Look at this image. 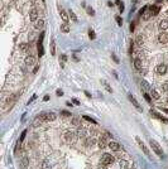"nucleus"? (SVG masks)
<instances>
[{
	"mask_svg": "<svg viewBox=\"0 0 168 169\" xmlns=\"http://www.w3.org/2000/svg\"><path fill=\"white\" fill-rule=\"evenodd\" d=\"M149 144H150V146H152V149L154 150V153H155L157 155H158V156H161V158L163 156V150H162L161 145H159L158 143H157L154 139H150V140H149Z\"/></svg>",
	"mask_w": 168,
	"mask_h": 169,
	"instance_id": "nucleus-1",
	"label": "nucleus"
},
{
	"mask_svg": "<svg viewBox=\"0 0 168 169\" xmlns=\"http://www.w3.org/2000/svg\"><path fill=\"white\" fill-rule=\"evenodd\" d=\"M44 34H46L44 32H42V33H41V35H39V39H38V44H37L38 57H39V58L43 57V54H44V49H43V38H44Z\"/></svg>",
	"mask_w": 168,
	"mask_h": 169,
	"instance_id": "nucleus-2",
	"label": "nucleus"
},
{
	"mask_svg": "<svg viewBox=\"0 0 168 169\" xmlns=\"http://www.w3.org/2000/svg\"><path fill=\"white\" fill-rule=\"evenodd\" d=\"M76 139H77V134L72 133V131H66L65 133V140L67 144H73L76 143Z\"/></svg>",
	"mask_w": 168,
	"mask_h": 169,
	"instance_id": "nucleus-3",
	"label": "nucleus"
},
{
	"mask_svg": "<svg viewBox=\"0 0 168 169\" xmlns=\"http://www.w3.org/2000/svg\"><path fill=\"white\" fill-rule=\"evenodd\" d=\"M39 116L42 117L43 121H54L57 119V115L54 114V112H43V114H39Z\"/></svg>",
	"mask_w": 168,
	"mask_h": 169,
	"instance_id": "nucleus-4",
	"label": "nucleus"
},
{
	"mask_svg": "<svg viewBox=\"0 0 168 169\" xmlns=\"http://www.w3.org/2000/svg\"><path fill=\"white\" fill-rule=\"evenodd\" d=\"M100 163H101V164H105V165L113 164V163H114V156H113V155H110V154H106V153H105V154H102Z\"/></svg>",
	"mask_w": 168,
	"mask_h": 169,
	"instance_id": "nucleus-5",
	"label": "nucleus"
},
{
	"mask_svg": "<svg viewBox=\"0 0 168 169\" xmlns=\"http://www.w3.org/2000/svg\"><path fill=\"white\" fill-rule=\"evenodd\" d=\"M135 141L138 143V145H139V148H140L142 150H143V153L145 154V155H147L148 158H150V153H149V150H148V148H147V146H145V144L142 141V140H140V138H139V136H137L135 138Z\"/></svg>",
	"mask_w": 168,
	"mask_h": 169,
	"instance_id": "nucleus-6",
	"label": "nucleus"
},
{
	"mask_svg": "<svg viewBox=\"0 0 168 169\" xmlns=\"http://www.w3.org/2000/svg\"><path fill=\"white\" fill-rule=\"evenodd\" d=\"M149 114H150V116H153V117H155V119L161 120L162 122H164V124H167V122H168V119H167V117L162 116L161 114H158V112H155L154 110H150V111H149Z\"/></svg>",
	"mask_w": 168,
	"mask_h": 169,
	"instance_id": "nucleus-7",
	"label": "nucleus"
},
{
	"mask_svg": "<svg viewBox=\"0 0 168 169\" xmlns=\"http://www.w3.org/2000/svg\"><path fill=\"white\" fill-rule=\"evenodd\" d=\"M106 138H108V135H101V136H100L99 141H97L100 149H104V148H106V146L109 145V143H108V140H106Z\"/></svg>",
	"mask_w": 168,
	"mask_h": 169,
	"instance_id": "nucleus-8",
	"label": "nucleus"
},
{
	"mask_svg": "<svg viewBox=\"0 0 168 169\" xmlns=\"http://www.w3.org/2000/svg\"><path fill=\"white\" fill-rule=\"evenodd\" d=\"M128 99H129V101H130V102L133 104V106H134V107H135L137 110H139V111H142V110H143V109H142V106L139 105V102L137 101V99L134 97L131 93H129V95H128Z\"/></svg>",
	"mask_w": 168,
	"mask_h": 169,
	"instance_id": "nucleus-9",
	"label": "nucleus"
},
{
	"mask_svg": "<svg viewBox=\"0 0 168 169\" xmlns=\"http://www.w3.org/2000/svg\"><path fill=\"white\" fill-rule=\"evenodd\" d=\"M29 19H30V21H37L38 20V10L36 8L30 9V12H29Z\"/></svg>",
	"mask_w": 168,
	"mask_h": 169,
	"instance_id": "nucleus-10",
	"label": "nucleus"
},
{
	"mask_svg": "<svg viewBox=\"0 0 168 169\" xmlns=\"http://www.w3.org/2000/svg\"><path fill=\"white\" fill-rule=\"evenodd\" d=\"M149 12L152 13V15H158L159 12H161V5L154 4V5H152V7H149Z\"/></svg>",
	"mask_w": 168,
	"mask_h": 169,
	"instance_id": "nucleus-11",
	"label": "nucleus"
},
{
	"mask_svg": "<svg viewBox=\"0 0 168 169\" xmlns=\"http://www.w3.org/2000/svg\"><path fill=\"white\" fill-rule=\"evenodd\" d=\"M59 15H61V18H62V20L65 21V23H67V21H68V19H70V14H68V12H66L65 9L59 8Z\"/></svg>",
	"mask_w": 168,
	"mask_h": 169,
	"instance_id": "nucleus-12",
	"label": "nucleus"
},
{
	"mask_svg": "<svg viewBox=\"0 0 168 169\" xmlns=\"http://www.w3.org/2000/svg\"><path fill=\"white\" fill-rule=\"evenodd\" d=\"M157 73L158 75H166L167 73V64H164V63H162V64H158L157 66Z\"/></svg>",
	"mask_w": 168,
	"mask_h": 169,
	"instance_id": "nucleus-13",
	"label": "nucleus"
},
{
	"mask_svg": "<svg viewBox=\"0 0 168 169\" xmlns=\"http://www.w3.org/2000/svg\"><path fill=\"white\" fill-rule=\"evenodd\" d=\"M108 146H109V148L113 150V151H119V150L121 149V145H120L119 143H116V141H110Z\"/></svg>",
	"mask_w": 168,
	"mask_h": 169,
	"instance_id": "nucleus-14",
	"label": "nucleus"
},
{
	"mask_svg": "<svg viewBox=\"0 0 168 169\" xmlns=\"http://www.w3.org/2000/svg\"><path fill=\"white\" fill-rule=\"evenodd\" d=\"M25 64L27 66H33V64H36V57L34 56H32V54H29V56H27L25 57Z\"/></svg>",
	"mask_w": 168,
	"mask_h": 169,
	"instance_id": "nucleus-15",
	"label": "nucleus"
},
{
	"mask_svg": "<svg viewBox=\"0 0 168 169\" xmlns=\"http://www.w3.org/2000/svg\"><path fill=\"white\" fill-rule=\"evenodd\" d=\"M158 41L162 43V44H168V34L162 32L161 34L158 35Z\"/></svg>",
	"mask_w": 168,
	"mask_h": 169,
	"instance_id": "nucleus-16",
	"label": "nucleus"
},
{
	"mask_svg": "<svg viewBox=\"0 0 168 169\" xmlns=\"http://www.w3.org/2000/svg\"><path fill=\"white\" fill-rule=\"evenodd\" d=\"M44 25H46V21H44L43 19H38L36 21V24H34V28H36V29H38V30H41V29H43V28H44Z\"/></svg>",
	"mask_w": 168,
	"mask_h": 169,
	"instance_id": "nucleus-17",
	"label": "nucleus"
},
{
	"mask_svg": "<svg viewBox=\"0 0 168 169\" xmlns=\"http://www.w3.org/2000/svg\"><path fill=\"white\" fill-rule=\"evenodd\" d=\"M159 29H161L162 32L168 29V19H162V20L159 21Z\"/></svg>",
	"mask_w": 168,
	"mask_h": 169,
	"instance_id": "nucleus-18",
	"label": "nucleus"
},
{
	"mask_svg": "<svg viewBox=\"0 0 168 169\" xmlns=\"http://www.w3.org/2000/svg\"><path fill=\"white\" fill-rule=\"evenodd\" d=\"M76 134H77V136H78V138H85V136H86V129H85V127L78 126Z\"/></svg>",
	"mask_w": 168,
	"mask_h": 169,
	"instance_id": "nucleus-19",
	"label": "nucleus"
},
{
	"mask_svg": "<svg viewBox=\"0 0 168 169\" xmlns=\"http://www.w3.org/2000/svg\"><path fill=\"white\" fill-rule=\"evenodd\" d=\"M25 135H27V130H23V133H22V135H20V138L18 139V143H16L15 151L19 149V146H20V144H22V143H23V140H24V138H25Z\"/></svg>",
	"mask_w": 168,
	"mask_h": 169,
	"instance_id": "nucleus-20",
	"label": "nucleus"
},
{
	"mask_svg": "<svg viewBox=\"0 0 168 169\" xmlns=\"http://www.w3.org/2000/svg\"><path fill=\"white\" fill-rule=\"evenodd\" d=\"M42 122H44V121L42 120V117H41V116H39V115H38V116L36 117V119H34V120H33V121H32V125H33V126H34V127H37V126H39V125H41V124H42Z\"/></svg>",
	"mask_w": 168,
	"mask_h": 169,
	"instance_id": "nucleus-21",
	"label": "nucleus"
},
{
	"mask_svg": "<svg viewBox=\"0 0 168 169\" xmlns=\"http://www.w3.org/2000/svg\"><path fill=\"white\" fill-rule=\"evenodd\" d=\"M71 30V28H70V24H67V23H63V24H61V32L62 33H70Z\"/></svg>",
	"mask_w": 168,
	"mask_h": 169,
	"instance_id": "nucleus-22",
	"label": "nucleus"
},
{
	"mask_svg": "<svg viewBox=\"0 0 168 169\" xmlns=\"http://www.w3.org/2000/svg\"><path fill=\"white\" fill-rule=\"evenodd\" d=\"M134 67H135V70L142 71V61H140V58H135V59H134Z\"/></svg>",
	"mask_w": 168,
	"mask_h": 169,
	"instance_id": "nucleus-23",
	"label": "nucleus"
},
{
	"mask_svg": "<svg viewBox=\"0 0 168 169\" xmlns=\"http://www.w3.org/2000/svg\"><path fill=\"white\" fill-rule=\"evenodd\" d=\"M101 83H102V86L106 88V91H108V92H113V88H111V86H110V84H109V82L108 81H106V80H101Z\"/></svg>",
	"mask_w": 168,
	"mask_h": 169,
	"instance_id": "nucleus-24",
	"label": "nucleus"
},
{
	"mask_svg": "<svg viewBox=\"0 0 168 169\" xmlns=\"http://www.w3.org/2000/svg\"><path fill=\"white\" fill-rule=\"evenodd\" d=\"M71 122H72V125H75V126H77V127H78V126L81 125V120H80V117H77V116L72 117Z\"/></svg>",
	"mask_w": 168,
	"mask_h": 169,
	"instance_id": "nucleus-25",
	"label": "nucleus"
},
{
	"mask_svg": "<svg viewBox=\"0 0 168 169\" xmlns=\"http://www.w3.org/2000/svg\"><path fill=\"white\" fill-rule=\"evenodd\" d=\"M150 96H152L154 100H159V99H161V95H159L158 92H157L154 88H152V90H150Z\"/></svg>",
	"mask_w": 168,
	"mask_h": 169,
	"instance_id": "nucleus-26",
	"label": "nucleus"
},
{
	"mask_svg": "<svg viewBox=\"0 0 168 169\" xmlns=\"http://www.w3.org/2000/svg\"><path fill=\"white\" fill-rule=\"evenodd\" d=\"M68 14H70V18H71V20L73 21V23H77V21H78L77 15H76L73 12H72V10H70V12H68Z\"/></svg>",
	"mask_w": 168,
	"mask_h": 169,
	"instance_id": "nucleus-27",
	"label": "nucleus"
},
{
	"mask_svg": "<svg viewBox=\"0 0 168 169\" xmlns=\"http://www.w3.org/2000/svg\"><path fill=\"white\" fill-rule=\"evenodd\" d=\"M49 47H51V54L54 56V54H56V42H54V39H52V41H51Z\"/></svg>",
	"mask_w": 168,
	"mask_h": 169,
	"instance_id": "nucleus-28",
	"label": "nucleus"
},
{
	"mask_svg": "<svg viewBox=\"0 0 168 169\" xmlns=\"http://www.w3.org/2000/svg\"><path fill=\"white\" fill-rule=\"evenodd\" d=\"M95 143H96V140H95V139L88 138V139H86L85 145H86V146H92V145H95Z\"/></svg>",
	"mask_w": 168,
	"mask_h": 169,
	"instance_id": "nucleus-29",
	"label": "nucleus"
},
{
	"mask_svg": "<svg viewBox=\"0 0 168 169\" xmlns=\"http://www.w3.org/2000/svg\"><path fill=\"white\" fill-rule=\"evenodd\" d=\"M82 119H83V120H86V121H88V122H91V124H94V125H96V124H97L96 120H94L92 117L87 116V115H83V116H82Z\"/></svg>",
	"mask_w": 168,
	"mask_h": 169,
	"instance_id": "nucleus-30",
	"label": "nucleus"
},
{
	"mask_svg": "<svg viewBox=\"0 0 168 169\" xmlns=\"http://www.w3.org/2000/svg\"><path fill=\"white\" fill-rule=\"evenodd\" d=\"M66 61H67V56L66 54H62L61 56V59H59V63H61V67H65V63H66Z\"/></svg>",
	"mask_w": 168,
	"mask_h": 169,
	"instance_id": "nucleus-31",
	"label": "nucleus"
},
{
	"mask_svg": "<svg viewBox=\"0 0 168 169\" xmlns=\"http://www.w3.org/2000/svg\"><path fill=\"white\" fill-rule=\"evenodd\" d=\"M143 96H144L145 101H147L148 104H152V96H150L149 93H147V92H143Z\"/></svg>",
	"mask_w": 168,
	"mask_h": 169,
	"instance_id": "nucleus-32",
	"label": "nucleus"
},
{
	"mask_svg": "<svg viewBox=\"0 0 168 169\" xmlns=\"http://www.w3.org/2000/svg\"><path fill=\"white\" fill-rule=\"evenodd\" d=\"M42 169H51V164L48 160H43L42 162Z\"/></svg>",
	"mask_w": 168,
	"mask_h": 169,
	"instance_id": "nucleus-33",
	"label": "nucleus"
},
{
	"mask_svg": "<svg viewBox=\"0 0 168 169\" xmlns=\"http://www.w3.org/2000/svg\"><path fill=\"white\" fill-rule=\"evenodd\" d=\"M88 38H90L91 41H94V39L96 38V34H95V30L94 29H88Z\"/></svg>",
	"mask_w": 168,
	"mask_h": 169,
	"instance_id": "nucleus-34",
	"label": "nucleus"
},
{
	"mask_svg": "<svg viewBox=\"0 0 168 169\" xmlns=\"http://www.w3.org/2000/svg\"><path fill=\"white\" fill-rule=\"evenodd\" d=\"M86 12H87L88 15H91V16L95 15V10H94V8H91V7H86Z\"/></svg>",
	"mask_w": 168,
	"mask_h": 169,
	"instance_id": "nucleus-35",
	"label": "nucleus"
},
{
	"mask_svg": "<svg viewBox=\"0 0 168 169\" xmlns=\"http://www.w3.org/2000/svg\"><path fill=\"white\" fill-rule=\"evenodd\" d=\"M19 49L22 50V52H25V50L28 49V44L27 43H20L19 44Z\"/></svg>",
	"mask_w": 168,
	"mask_h": 169,
	"instance_id": "nucleus-36",
	"label": "nucleus"
},
{
	"mask_svg": "<svg viewBox=\"0 0 168 169\" xmlns=\"http://www.w3.org/2000/svg\"><path fill=\"white\" fill-rule=\"evenodd\" d=\"M135 43L138 44V46H142V43H143V37H142V35H138L137 39H135Z\"/></svg>",
	"mask_w": 168,
	"mask_h": 169,
	"instance_id": "nucleus-37",
	"label": "nucleus"
},
{
	"mask_svg": "<svg viewBox=\"0 0 168 169\" xmlns=\"http://www.w3.org/2000/svg\"><path fill=\"white\" fill-rule=\"evenodd\" d=\"M142 84H143V87H144L145 90H148V91H150V90H152V87L149 86V83H148V82H145V81H142Z\"/></svg>",
	"mask_w": 168,
	"mask_h": 169,
	"instance_id": "nucleus-38",
	"label": "nucleus"
},
{
	"mask_svg": "<svg viewBox=\"0 0 168 169\" xmlns=\"http://www.w3.org/2000/svg\"><path fill=\"white\" fill-rule=\"evenodd\" d=\"M115 20H116V23H117V25H123V19H121V16H119V15H117V16H115Z\"/></svg>",
	"mask_w": 168,
	"mask_h": 169,
	"instance_id": "nucleus-39",
	"label": "nucleus"
},
{
	"mask_svg": "<svg viewBox=\"0 0 168 169\" xmlns=\"http://www.w3.org/2000/svg\"><path fill=\"white\" fill-rule=\"evenodd\" d=\"M128 168V163L125 160H121L120 162V169H126Z\"/></svg>",
	"mask_w": 168,
	"mask_h": 169,
	"instance_id": "nucleus-40",
	"label": "nucleus"
},
{
	"mask_svg": "<svg viewBox=\"0 0 168 169\" xmlns=\"http://www.w3.org/2000/svg\"><path fill=\"white\" fill-rule=\"evenodd\" d=\"M150 16H152V13H150V12H147V13H144L143 19H144V20H148V19L150 18Z\"/></svg>",
	"mask_w": 168,
	"mask_h": 169,
	"instance_id": "nucleus-41",
	"label": "nucleus"
},
{
	"mask_svg": "<svg viewBox=\"0 0 168 169\" xmlns=\"http://www.w3.org/2000/svg\"><path fill=\"white\" fill-rule=\"evenodd\" d=\"M61 115H62V116H65V117H68V116H71V112H68V111L63 110V111H61Z\"/></svg>",
	"mask_w": 168,
	"mask_h": 169,
	"instance_id": "nucleus-42",
	"label": "nucleus"
},
{
	"mask_svg": "<svg viewBox=\"0 0 168 169\" xmlns=\"http://www.w3.org/2000/svg\"><path fill=\"white\" fill-rule=\"evenodd\" d=\"M162 91L168 92V83H163V84H162Z\"/></svg>",
	"mask_w": 168,
	"mask_h": 169,
	"instance_id": "nucleus-43",
	"label": "nucleus"
},
{
	"mask_svg": "<svg viewBox=\"0 0 168 169\" xmlns=\"http://www.w3.org/2000/svg\"><path fill=\"white\" fill-rule=\"evenodd\" d=\"M147 9H148V7H143L140 10H139V14H140V15H144V13L147 12Z\"/></svg>",
	"mask_w": 168,
	"mask_h": 169,
	"instance_id": "nucleus-44",
	"label": "nucleus"
},
{
	"mask_svg": "<svg viewBox=\"0 0 168 169\" xmlns=\"http://www.w3.org/2000/svg\"><path fill=\"white\" fill-rule=\"evenodd\" d=\"M71 102L73 104V105H76V106H77V105H81V104H80V101H78L77 99H75V97H73V99L71 100Z\"/></svg>",
	"mask_w": 168,
	"mask_h": 169,
	"instance_id": "nucleus-45",
	"label": "nucleus"
},
{
	"mask_svg": "<svg viewBox=\"0 0 168 169\" xmlns=\"http://www.w3.org/2000/svg\"><path fill=\"white\" fill-rule=\"evenodd\" d=\"M56 93H57V96H59V97L63 96V91H62V90H59V88L56 90Z\"/></svg>",
	"mask_w": 168,
	"mask_h": 169,
	"instance_id": "nucleus-46",
	"label": "nucleus"
},
{
	"mask_svg": "<svg viewBox=\"0 0 168 169\" xmlns=\"http://www.w3.org/2000/svg\"><path fill=\"white\" fill-rule=\"evenodd\" d=\"M133 49H134V42L131 41V42H130V47H129V53H130V54L133 53Z\"/></svg>",
	"mask_w": 168,
	"mask_h": 169,
	"instance_id": "nucleus-47",
	"label": "nucleus"
},
{
	"mask_svg": "<svg viewBox=\"0 0 168 169\" xmlns=\"http://www.w3.org/2000/svg\"><path fill=\"white\" fill-rule=\"evenodd\" d=\"M22 164H23V165H22L23 168H27V165H28V159H27V158L23 159V163H22Z\"/></svg>",
	"mask_w": 168,
	"mask_h": 169,
	"instance_id": "nucleus-48",
	"label": "nucleus"
},
{
	"mask_svg": "<svg viewBox=\"0 0 168 169\" xmlns=\"http://www.w3.org/2000/svg\"><path fill=\"white\" fill-rule=\"evenodd\" d=\"M111 57H113V59H114V61L116 62V63H119V58H117L115 54H111Z\"/></svg>",
	"mask_w": 168,
	"mask_h": 169,
	"instance_id": "nucleus-49",
	"label": "nucleus"
},
{
	"mask_svg": "<svg viewBox=\"0 0 168 169\" xmlns=\"http://www.w3.org/2000/svg\"><path fill=\"white\" fill-rule=\"evenodd\" d=\"M119 10H120V13H123V12H124V3H121V5L119 7Z\"/></svg>",
	"mask_w": 168,
	"mask_h": 169,
	"instance_id": "nucleus-50",
	"label": "nucleus"
},
{
	"mask_svg": "<svg viewBox=\"0 0 168 169\" xmlns=\"http://www.w3.org/2000/svg\"><path fill=\"white\" fill-rule=\"evenodd\" d=\"M106 167H108V165H105V164H101V163H100V167H99V169H106Z\"/></svg>",
	"mask_w": 168,
	"mask_h": 169,
	"instance_id": "nucleus-51",
	"label": "nucleus"
},
{
	"mask_svg": "<svg viewBox=\"0 0 168 169\" xmlns=\"http://www.w3.org/2000/svg\"><path fill=\"white\" fill-rule=\"evenodd\" d=\"M38 70H39V66L37 64V66L34 67V70H33V73H37V72H38Z\"/></svg>",
	"mask_w": 168,
	"mask_h": 169,
	"instance_id": "nucleus-52",
	"label": "nucleus"
},
{
	"mask_svg": "<svg viewBox=\"0 0 168 169\" xmlns=\"http://www.w3.org/2000/svg\"><path fill=\"white\" fill-rule=\"evenodd\" d=\"M36 99H37V95H33V97H32V99L29 100V102H28V104H30V102H32V101H34Z\"/></svg>",
	"mask_w": 168,
	"mask_h": 169,
	"instance_id": "nucleus-53",
	"label": "nucleus"
},
{
	"mask_svg": "<svg viewBox=\"0 0 168 169\" xmlns=\"http://www.w3.org/2000/svg\"><path fill=\"white\" fill-rule=\"evenodd\" d=\"M85 95H86V97H88V99L91 97V95H90V92H88V91H85Z\"/></svg>",
	"mask_w": 168,
	"mask_h": 169,
	"instance_id": "nucleus-54",
	"label": "nucleus"
},
{
	"mask_svg": "<svg viewBox=\"0 0 168 169\" xmlns=\"http://www.w3.org/2000/svg\"><path fill=\"white\" fill-rule=\"evenodd\" d=\"M66 106H68V107H71V106H73V105H72V102H70V101H67V102H66Z\"/></svg>",
	"mask_w": 168,
	"mask_h": 169,
	"instance_id": "nucleus-55",
	"label": "nucleus"
},
{
	"mask_svg": "<svg viewBox=\"0 0 168 169\" xmlns=\"http://www.w3.org/2000/svg\"><path fill=\"white\" fill-rule=\"evenodd\" d=\"M134 27H135V25H134V23H131L130 24V32H134Z\"/></svg>",
	"mask_w": 168,
	"mask_h": 169,
	"instance_id": "nucleus-56",
	"label": "nucleus"
},
{
	"mask_svg": "<svg viewBox=\"0 0 168 169\" xmlns=\"http://www.w3.org/2000/svg\"><path fill=\"white\" fill-rule=\"evenodd\" d=\"M155 4H158V5L163 4V0H157V3H155Z\"/></svg>",
	"mask_w": 168,
	"mask_h": 169,
	"instance_id": "nucleus-57",
	"label": "nucleus"
},
{
	"mask_svg": "<svg viewBox=\"0 0 168 169\" xmlns=\"http://www.w3.org/2000/svg\"><path fill=\"white\" fill-rule=\"evenodd\" d=\"M108 7H110V8H111V7H114V4L111 3V1H108Z\"/></svg>",
	"mask_w": 168,
	"mask_h": 169,
	"instance_id": "nucleus-58",
	"label": "nucleus"
},
{
	"mask_svg": "<svg viewBox=\"0 0 168 169\" xmlns=\"http://www.w3.org/2000/svg\"><path fill=\"white\" fill-rule=\"evenodd\" d=\"M43 100H44V101H48V100H49V96H48V95H47V96H44Z\"/></svg>",
	"mask_w": 168,
	"mask_h": 169,
	"instance_id": "nucleus-59",
	"label": "nucleus"
},
{
	"mask_svg": "<svg viewBox=\"0 0 168 169\" xmlns=\"http://www.w3.org/2000/svg\"><path fill=\"white\" fill-rule=\"evenodd\" d=\"M163 112H166V114H168V109H161Z\"/></svg>",
	"mask_w": 168,
	"mask_h": 169,
	"instance_id": "nucleus-60",
	"label": "nucleus"
},
{
	"mask_svg": "<svg viewBox=\"0 0 168 169\" xmlns=\"http://www.w3.org/2000/svg\"><path fill=\"white\" fill-rule=\"evenodd\" d=\"M113 73H114V76H115V78H117V73H116V71H113Z\"/></svg>",
	"mask_w": 168,
	"mask_h": 169,
	"instance_id": "nucleus-61",
	"label": "nucleus"
},
{
	"mask_svg": "<svg viewBox=\"0 0 168 169\" xmlns=\"http://www.w3.org/2000/svg\"><path fill=\"white\" fill-rule=\"evenodd\" d=\"M137 1H138V0H133V4H137Z\"/></svg>",
	"mask_w": 168,
	"mask_h": 169,
	"instance_id": "nucleus-62",
	"label": "nucleus"
},
{
	"mask_svg": "<svg viewBox=\"0 0 168 169\" xmlns=\"http://www.w3.org/2000/svg\"><path fill=\"white\" fill-rule=\"evenodd\" d=\"M42 1H43V3H44V0H42Z\"/></svg>",
	"mask_w": 168,
	"mask_h": 169,
	"instance_id": "nucleus-63",
	"label": "nucleus"
},
{
	"mask_svg": "<svg viewBox=\"0 0 168 169\" xmlns=\"http://www.w3.org/2000/svg\"><path fill=\"white\" fill-rule=\"evenodd\" d=\"M167 102H168V99H167Z\"/></svg>",
	"mask_w": 168,
	"mask_h": 169,
	"instance_id": "nucleus-64",
	"label": "nucleus"
}]
</instances>
